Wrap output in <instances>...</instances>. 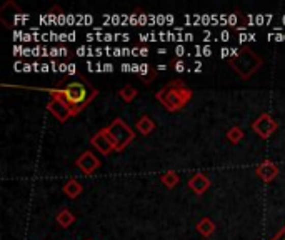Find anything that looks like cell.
I'll return each mask as SVG.
<instances>
[{
  "label": "cell",
  "instance_id": "1",
  "mask_svg": "<svg viewBox=\"0 0 285 240\" xmlns=\"http://www.w3.org/2000/svg\"><path fill=\"white\" fill-rule=\"evenodd\" d=\"M37 90H44V92L50 94L52 97H60L62 100H65L72 109L74 117L78 115L99 95V90L82 75L75 77L74 80H59L52 88H37Z\"/></svg>",
  "mask_w": 285,
  "mask_h": 240
},
{
  "label": "cell",
  "instance_id": "2",
  "mask_svg": "<svg viewBox=\"0 0 285 240\" xmlns=\"http://www.w3.org/2000/svg\"><path fill=\"white\" fill-rule=\"evenodd\" d=\"M192 88L187 87V83L180 79L170 80L165 87H162L155 94V100L165 107L168 112H179L192 100Z\"/></svg>",
  "mask_w": 285,
  "mask_h": 240
},
{
  "label": "cell",
  "instance_id": "3",
  "mask_svg": "<svg viewBox=\"0 0 285 240\" xmlns=\"http://www.w3.org/2000/svg\"><path fill=\"white\" fill-rule=\"evenodd\" d=\"M229 65L232 67L244 80H248L255 72L262 67V58H260L250 47H240V52L235 57L229 58Z\"/></svg>",
  "mask_w": 285,
  "mask_h": 240
},
{
  "label": "cell",
  "instance_id": "4",
  "mask_svg": "<svg viewBox=\"0 0 285 240\" xmlns=\"http://www.w3.org/2000/svg\"><path fill=\"white\" fill-rule=\"evenodd\" d=\"M105 130H107V135L110 137V140L113 143L115 152H122V150L135 139L133 130L124 122L122 118H115L108 127H105Z\"/></svg>",
  "mask_w": 285,
  "mask_h": 240
},
{
  "label": "cell",
  "instance_id": "5",
  "mask_svg": "<svg viewBox=\"0 0 285 240\" xmlns=\"http://www.w3.org/2000/svg\"><path fill=\"white\" fill-rule=\"evenodd\" d=\"M277 127L278 125L275 122V118L272 117L270 113H262V115H259L252 124V130L255 132L260 139H269V137H272L275 134Z\"/></svg>",
  "mask_w": 285,
  "mask_h": 240
},
{
  "label": "cell",
  "instance_id": "6",
  "mask_svg": "<svg viewBox=\"0 0 285 240\" xmlns=\"http://www.w3.org/2000/svg\"><path fill=\"white\" fill-rule=\"evenodd\" d=\"M47 110L50 112L52 115L59 120V122H65V120H69L70 117H74V113H72V109L69 107V104L60 97H52L50 102L47 104Z\"/></svg>",
  "mask_w": 285,
  "mask_h": 240
},
{
  "label": "cell",
  "instance_id": "7",
  "mask_svg": "<svg viewBox=\"0 0 285 240\" xmlns=\"http://www.w3.org/2000/svg\"><path fill=\"white\" fill-rule=\"evenodd\" d=\"M90 143H92V145L99 150L102 155H105V157H107V155H110L112 152H115V147H113V143L110 140V137L107 135L105 129H102V130L97 132L92 139H90Z\"/></svg>",
  "mask_w": 285,
  "mask_h": 240
},
{
  "label": "cell",
  "instance_id": "8",
  "mask_svg": "<svg viewBox=\"0 0 285 240\" xmlns=\"http://www.w3.org/2000/svg\"><path fill=\"white\" fill-rule=\"evenodd\" d=\"M75 167L80 169L86 175H90V173H94L100 167V160L95 157L94 152L87 150V152H83L80 157L75 160Z\"/></svg>",
  "mask_w": 285,
  "mask_h": 240
},
{
  "label": "cell",
  "instance_id": "9",
  "mask_svg": "<svg viewBox=\"0 0 285 240\" xmlns=\"http://www.w3.org/2000/svg\"><path fill=\"white\" fill-rule=\"evenodd\" d=\"M255 173L259 175V178L264 180V182H272V180L278 175V167L274 164V162L265 160L255 169Z\"/></svg>",
  "mask_w": 285,
  "mask_h": 240
},
{
  "label": "cell",
  "instance_id": "10",
  "mask_svg": "<svg viewBox=\"0 0 285 240\" xmlns=\"http://www.w3.org/2000/svg\"><path fill=\"white\" fill-rule=\"evenodd\" d=\"M189 187L192 189L193 194L204 195L210 187V180L209 177H205L204 173H195V175H192V178L189 180Z\"/></svg>",
  "mask_w": 285,
  "mask_h": 240
},
{
  "label": "cell",
  "instance_id": "11",
  "mask_svg": "<svg viewBox=\"0 0 285 240\" xmlns=\"http://www.w3.org/2000/svg\"><path fill=\"white\" fill-rule=\"evenodd\" d=\"M62 190H64V194L69 197V199H77V197L83 192V187H82V184L78 182V180L70 178V180H67V182H65Z\"/></svg>",
  "mask_w": 285,
  "mask_h": 240
},
{
  "label": "cell",
  "instance_id": "12",
  "mask_svg": "<svg viewBox=\"0 0 285 240\" xmlns=\"http://www.w3.org/2000/svg\"><path fill=\"white\" fill-rule=\"evenodd\" d=\"M137 130H138V134H142V135H150L155 130L154 120L150 118L149 115L140 117V118H138V122H137Z\"/></svg>",
  "mask_w": 285,
  "mask_h": 240
},
{
  "label": "cell",
  "instance_id": "13",
  "mask_svg": "<svg viewBox=\"0 0 285 240\" xmlns=\"http://www.w3.org/2000/svg\"><path fill=\"white\" fill-rule=\"evenodd\" d=\"M197 232L200 233V235H204V237H210L212 233L215 232V224L209 217H204L197 224Z\"/></svg>",
  "mask_w": 285,
  "mask_h": 240
},
{
  "label": "cell",
  "instance_id": "14",
  "mask_svg": "<svg viewBox=\"0 0 285 240\" xmlns=\"http://www.w3.org/2000/svg\"><path fill=\"white\" fill-rule=\"evenodd\" d=\"M55 220H57V224L62 227V229H67V227H70L75 222V215L72 214L70 210L64 208V210H60V212H59Z\"/></svg>",
  "mask_w": 285,
  "mask_h": 240
},
{
  "label": "cell",
  "instance_id": "15",
  "mask_svg": "<svg viewBox=\"0 0 285 240\" xmlns=\"http://www.w3.org/2000/svg\"><path fill=\"white\" fill-rule=\"evenodd\" d=\"M179 173H175V172H165L163 175L160 177V182L165 185L167 189H174L175 185L179 184Z\"/></svg>",
  "mask_w": 285,
  "mask_h": 240
},
{
  "label": "cell",
  "instance_id": "16",
  "mask_svg": "<svg viewBox=\"0 0 285 240\" xmlns=\"http://www.w3.org/2000/svg\"><path fill=\"white\" fill-rule=\"evenodd\" d=\"M119 97L122 99L124 102H132L133 99L137 97V88L132 85H125L124 88L119 90Z\"/></svg>",
  "mask_w": 285,
  "mask_h": 240
},
{
  "label": "cell",
  "instance_id": "17",
  "mask_svg": "<svg viewBox=\"0 0 285 240\" xmlns=\"http://www.w3.org/2000/svg\"><path fill=\"white\" fill-rule=\"evenodd\" d=\"M244 130H242L240 127H232V129H229L227 132V139L232 142V143H239L242 139H244Z\"/></svg>",
  "mask_w": 285,
  "mask_h": 240
},
{
  "label": "cell",
  "instance_id": "18",
  "mask_svg": "<svg viewBox=\"0 0 285 240\" xmlns=\"http://www.w3.org/2000/svg\"><path fill=\"white\" fill-rule=\"evenodd\" d=\"M172 67H174L175 72H177V74H182V72L187 70V64L182 58H179V60H175V62H172Z\"/></svg>",
  "mask_w": 285,
  "mask_h": 240
},
{
  "label": "cell",
  "instance_id": "19",
  "mask_svg": "<svg viewBox=\"0 0 285 240\" xmlns=\"http://www.w3.org/2000/svg\"><path fill=\"white\" fill-rule=\"evenodd\" d=\"M237 23H239V15L237 14H230L229 19H227V25L237 28Z\"/></svg>",
  "mask_w": 285,
  "mask_h": 240
},
{
  "label": "cell",
  "instance_id": "20",
  "mask_svg": "<svg viewBox=\"0 0 285 240\" xmlns=\"http://www.w3.org/2000/svg\"><path fill=\"white\" fill-rule=\"evenodd\" d=\"M138 14H140V10H135L133 14H130V20H129L130 25H133V27L138 25Z\"/></svg>",
  "mask_w": 285,
  "mask_h": 240
},
{
  "label": "cell",
  "instance_id": "21",
  "mask_svg": "<svg viewBox=\"0 0 285 240\" xmlns=\"http://www.w3.org/2000/svg\"><path fill=\"white\" fill-rule=\"evenodd\" d=\"M147 22H149V14H144V12H140V14H138V25L145 27V25H147Z\"/></svg>",
  "mask_w": 285,
  "mask_h": 240
},
{
  "label": "cell",
  "instance_id": "22",
  "mask_svg": "<svg viewBox=\"0 0 285 240\" xmlns=\"http://www.w3.org/2000/svg\"><path fill=\"white\" fill-rule=\"evenodd\" d=\"M185 53H187V49H185V47L182 45V44H179L177 47H175V55H177L179 58H182V57H184Z\"/></svg>",
  "mask_w": 285,
  "mask_h": 240
},
{
  "label": "cell",
  "instance_id": "23",
  "mask_svg": "<svg viewBox=\"0 0 285 240\" xmlns=\"http://www.w3.org/2000/svg\"><path fill=\"white\" fill-rule=\"evenodd\" d=\"M67 75L69 77H78L77 75V65L75 64H69V69H67Z\"/></svg>",
  "mask_w": 285,
  "mask_h": 240
},
{
  "label": "cell",
  "instance_id": "24",
  "mask_svg": "<svg viewBox=\"0 0 285 240\" xmlns=\"http://www.w3.org/2000/svg\"><path fill=\"white\" fill-rule=\"evenodd\" d=\"M77 55L78 57H89V47H86V45H82V47H78L77 49Z\"/></svg>",
  "mask_w": 285,
  "mask_h": 240
},
{
  "label": "cell",
  "instance_id": "25",
  "mask_svg": "<svg viewBox=\"0 0 285 240\" xmlns=\"http://www.w3.org/2000/svg\"><path fill=\"white\" fill-rule=\"evenodd\" d=\"M157 23H159V25H167V15L157 14Z\"/></svg>",
  "mask_w": 285,
  "mask_h": 240
},
{
  "label": "cell",
  "instance_id": "26",
  "mask_svg": "<svg viewBox=\"0 0 285 240\" xmlns=\"http://www.w3.org/2000/svg\"><path fill=\"white\" fill-rule=\"evenodd\" d=\"M220 57L222 58H230V57H232V52H230V49H229V47H223V49L220 50Z\"/></svg>",
  "mask_w": 285,
  "mask_h": 240
},
{
  "label": "cell",
  "instance_id": "27",
  "mask_svg": "<svg viewBox=\"0 0 285 240\" xmlns=\"http://www.w3.org/2000/svg\"><path fill=\"white\" fill-rule=\"evenodd\" d=\"M200 23H202V25H209V23H212V17L210 15H202V19H200Z\"/></svg>",
  "mask_w": 285,
  "mask_h": 240
},
{
  "label": "cell",
  "instance_id": "28",
  "mask_svg": "<svg viewBox=\"0 0 285 240\" xmlns=\"http://www.w3.org/2000/svg\"><path fill=\"white\" fill-rule=\"evenodd\" d=\"M202 55H204V57H210V55H212V47H210V45L202 47Z\"/></svg>",
  "mask_w": 285,
  "mask_h": 240
},
{
  "label": "cell",
  "instance_id": "29",
  "mask_svg": "<svg viewBox=\"0 0 285 240\" xmlns=\"http://www.w3.org/2000/svg\"><path fill=\"white\" fill-rule=\"evenodd\" d=\"M59 55H60V47H52V49H50V57L55 58Z\"/></svg>",
  "mask_w": 285,
  "mask_h": 240
},
{
  "label": "cell",
  "instance_id": "30",
  "mask_svg": "<svg viewBox=\"0 0 285 240\" xmlns=\"http://www.w3.org/2000/svg\"><path fill=\"white\" fill-rule=\"evenodd\" d=\"M255 23H257V25H264V23H265V15H262V14L255 15Z\"/></svg>",
  "mask_w": 285,
  "mask_h": 240
},
{
  "label": "cell",
  "instance_id": "31",
  "mask_svg": "<svg viewBox=\"0 0 285 240\" xmlns=\"http://www.w3.org/2000/svg\"><path fill=\"white\" fill-rule=\"evenodd\" d=\"M220 40L222 42H229L230 40V34L227 32V30H222V32H220Z\"/></svg>",
  "mask_w": 285,
  "mask_h": 240
},
{
  "label": "cell",
  "instance_id": "32",
  "mask_svg": "<svg viewBox=\"0 0 285 240\" xmlns=\"http://www.w3.org/2000/svg\"><path fill=\"white\" fill-rule=\"evenodd\" d=\"M90 23H94V17L86 14V17H83V25H90Z\"/></svg>",
  "mask_w": 285,
  "mask_h": 240
},
{
  "label": "cell",
  "instance_id": "33",
  "mask_svg": "<svg viewBox=\"0 0 285 240\" xmlns=\"http://www.w3.org/2000/svg\"><path fill=\"white\" fill-rule=\"evenodd\" d=\"M272 240H285V227H283V229H282L280 232H278L277 235H275L274 238H272Z\"/></svg>",
  "mask_w": 285,
  "mask_h": 240
},
{
  "label": "cell",
  "instance_id": "34",
  "mask_svg": "<svg viewBox=\"0 0 285 240\" xmlns=\"http://www.w3.org/2000/svg\"><path fill=\"white\" fill-rule=\"evenodd\" d=\"M48 72H52V67H50V64H42V74H48Z\"/></svg>",
  "mask_w": 285,
  "mask_h": 240
},
{
  "label": "cell",
  "instance_id": "35",
  "mask_svg": "<svg viewBox=\"0 0 285 240\" xmlns=\"http://www.w3.org/2000/svg\"><path fill=\"white\" fill-rule=\"evenodd\" d=\"M67 69H69V64H59V72L60 74H67Z\"/></svg>",
  "mask_w": 285,
  "mask_h": 240
},
{
  "label": "cell",
  "instance_id": "36",
  "mask_svg": "<svg viewBox=\"0 0 285 240\" xmlns=\"http://www.w3.org/2000/svg\"><path fill=\"white\" fill-rule=\"evenodd\" d=\"M132 74H140V64H132Z\"/></svg>",
  "mask_w": 285,
  "mask_h": 240
},
{
  "label": "cell",
  "instance_id": "37",
  "mask_svg": "<svg viewBox=\"0 0 285 240\" xmlns=\"http://www.w3.org/2000/svg\"><path fill=\"white\" fill-rule=\"evenodd\" d=\"M104 72H108V74H112L113 72V65L108 62V64H104Z\"/></svg>",
  "mask_w": 285,
  "mask_h": 240
},
{
  "label": "cell",
  "instance_id": "38",
  "mask_svg": "<svg viewBox=\"0 0 285 240\" xmlns=\"http://www.w3.org/2000/svg\"><path fill=\"white\" fill-rule=\"evenodd\" d=\"M138 39H140V42H150V34H138Z\"/></svg>",
  "mask_w": 285,
  "mask_h": 240
},
{
  "label": "cell",
  "instance_id": "39",
  "mask_svg": "<svg viewBox=\"0 0 285 240\" xmlns=\"http://www.w3.org/2000/svg\"><path fill=\"white\" fill-rule=\"evenodd\" d=\"M192 40H193V34L185 32V34H184V42H192Z\"/></svg>",
  "mask_w": 285,
  "mask_h": 240
},
{
  "label": "cell",
  "instance_id": "40",
  "mask_svg": "<svg viewBox=\"0 0 285 240\" xmlns=\"http://www.w3.org/2000/svg\"><path fill=\"white\" fill-rule=\"evenodd\" d=\"M34 70V67H32V64H23V72H25V74H28V72H32Z\"/></svg>",
  "mask_w": 285,
  "mask_h": 240
},
{
  "label": "cell",
  "instance_id": "41",
  "mask_svg": "<svg viewBox=\"0 0 285 240\" xmlns=\"http://www.w3.org/2000/svg\"><path fill=\"white\" fill-rule=\"evenodd\" d=\"M122 72H132V64H122Z\"/></svg>",
  "mask_w": 285,
  "mask_h": 240
},
{
  "label": "cell",
  "instance_id": "42",
  "mask_svg": "<svg viewBox=\"0 0 285 240\" xmlns=\"http://www.w3.org/2000/svg\"><path fill=\"white\" fill-rule=\"evenodd\" d=\"M140 55V47H133L132 49V57H138Z\"/></svg>",
  "mask_w": 285,
  "mask_h": 240
},
{
  "label": "cell",
  "instance_id": "43",
  "mask_svg": "<svg viewBox=\"0 0 285 240\" xmlns=\"http://www.w3.org/2000/svg\"><path fill=\"white\" fill-rule=\"evenodd\" d=\"M50 67H52V72H53V74H57V72H59V64L55 62V60H52Z\"/></svg>",
  "mask_w": 285,
  "mask_h": 240
},
{
  "label": "cell",
  "instance_id": "44",
  "mask_svg": "<svg viewBox=\"0 0 285 240\" xmlns=\"http://www.w3.org/2000/svg\"><path fill=\"white\" fill-rule=\"evenodd\" d=\"M69 49H65V47H60V55L62 57H69Z\"/></svg>",
  "mask_w": 285,
  "mask_h": 240
},
{
  "label": "cell",
  "instance_id": "45",
  "mask_svg": "<svg viewBox=\"0 0 285 240\" xmlns=\"http://www.w3.org/2000/svg\"><path fill=\"white\" fill-rule=\"evenodd\" d=\"M112 55H113V57H124V55H122V49H113Z\"/></svg>",
  "mask_w": 285,
  "mask_h": 240
},
{
  "label": "cell",
  "instance_id": "46",
  "mask_svg": "<svg viewBox=\"0 0 285 240\" xmlns=\"http://www.w3.org/2000/svg\"><path fill=\"white\" fill-rule=\"evenodd\" d=\"M149 55V49L147 47H140V57H147Z\"/></svg>",
  "mask_w": 285,
  "mask_h": 240
},
{
  "label": "cell",
  "instance_id": "47",
  "mask_svg": "<svg viewBox=\"0 0 285 240\" xmlns=\"http://www.w3.org/2000/svg\"><path fill=\"white\" fill-rule=\"evenodd\" d=\"M247 40H248V34L244 32V34L239 35V42H247Z\"/></svg>",
  "mask_w": 285,
  "mask_h": 240
},
{
  "label": "cell",
  "instance_id": "48",
  "mask_svg": "<svg viewBox=\"0 0 285 240\" xmlns=\"http://www.w3.org/2000/svg\"><path fill=\"white\" fill-rule=\"evenodd\" d=\"M174 22H175V17L168 14V15H167V25H172Z\"/></svg>",
  "mask_w": 285,
  "mask_h": 240
},
{
  "label": "cell",
  "instance_id": "49",
  "mask_svg": "<svg viewBox=\"0 0 285 240\" xmlns=\"http://www.w3.org/2000/svg\"><path fill=\"white\" fill-rule=\"evenodd\" d=\"M212 37V32H209V30H204V40L209 42V39Z\"/></svg>",
  "mask_w": 285,
  "mask_h": 240
},
{
  "label": "cell",
  "instance_id": "50",
  "mask_svg": "<svg viewBox=\"0 0 285 240\" xmlns=\"http://www.w3.org/2000/svg\"><path fill=\"white\" fill-rule=\"evenodd\" d=\"M274 20V14H269V15H265V23L269 25V23Z\"/></svg>",
  "mask_w": 285,
  "mask_h": 240
},
{
  "label": "cell",
  "instance_id": "51",
  "mask_svg": "<svg viewBox=\"0 0 285 240\" xmlns=\"http://www.w3.org/2000/svg\"><path fill=\"white\" fill-rule=\"evenodd\" d=\"M87 69H89V72H95V65L90 62V60H87Z\"/></svg>",
  "mask_w": 285,
  "mask_h": 240
},
{
  "label": "cell",
  "instance_id": "52",
  "mask_svg": "<svg viewBox=\"0 0 285 240\" xmlns=\"http://www.w3.org/2000/svg\"><path fill=\"white\" fill-rule=\"evenodd\" d=\"M193 72H195V74H198V72H202V64L195 62V69H193Z\"/></svg>",
  "mask_w": 285,
  "mask_h": 240
},
{
  "label": "cell",
  "instance_id": "53",
  "mask_svg": "<svg viewBox=\"0 0 285 240\" xmlns=\"http://www.w3.org/2000/svg\"><path fill=\"white\" fill-rule=\"evenodd\" d=\"M75 39H77V34L75 32H70L69 34V42H75Z\"/></svg>",
  "mask_w": 285,
  "mask_h": 240
},
{
  "label": "cell",
  "instance_id": "54",
  "mask_svg": "<svg viewBox=\"0 0 285 240\" xmlns=\"http://www.w3.org/2000/svg\"><path fill=\"white\" fill-rule=\"evenodd\" d=\"M102 52H104V49H100V47H99V49H95V57H100V55H104V53H102Z\"/></svg>",
  "mask_w": 285,
  "mask_h": 240
},
{
  "label": "cell",
  "instance_id": "55",
  "mask_svg": "<svg viewBox=\"0 0 285 240\" xmlns=\"http://www.w3.org/2000/svg\"><path fill=\"white\" fill-rule=\"evenodd\" d=\"M122 39H124V42H129L130 40V35L129 34H122Z\"/></svg>",
  "mask_w": 285,
  "mask_h": 240
},
{
  "label": "cell",
  "instance_id": "56",
  "mask_svg": "<svg viewBox=\"0 0 285 240\" xmlns=\"http://www.w3.org/2000/svg\"><path fill=\"white\" fill-rule=\"evenodd\" d=\"M157 53H159V55H165V53H167V49H159V50H157Z\"/></svg>",
  "mask_w": 285,
  "mask_h": 240
},
{
  "label": "cell",
  "instance_id": "57",
  "mask_svg": "<svg viewBox=\"0 0 285 240\" xmlns=\"http://www.w3.org/2000/svg\"><path fill=\"white\" fill-rule=\"evenodd\" d=\"M157 70H167V65H157Z\"/></svg>",
  "mask_w": 285,
  "mask_h": 240
},
{
  "label": "cell",
  "instance_id": "58",
  "mask_svg": "<svg viewBox=\"0 0 285 240\" xmlns=\"http://www.w3.org/2000/svg\"><path fill=\"white\" fill-rule=\"evenodd\" d=\"M255 34H248V40H253V42H255Z\"/></svg>",
  "mask_w": 285,
  "mask_h": 240
},
{
  "label": "cell",
  "instance_id": "59",
  "mask_svg": "<svg viewBox=\"0 0 285 240\" xmlns=\"http://www.w3.org/2000/svg\"><path fill=\"white\" fill-rule=\"evenodd\" d=\"M282 23H283V25H285V15L282 17Z\"/></svg>",
  "mask_w": 285,
  "mask_h": 240
},
{
  "label": "cell",
  "instance_id": "60",
  "mask_svg": "<svg viewBox=\"0 0 285 240\" xmlns=\"http://www.w3.org/2000/svg\"><path fill=\"white\" fill-rule=\"evenodd\" d=\"M87 240H89V238H87Z\"/></svg>",
  "mask_w": 285,
  "mask_h": 240
}]
</instances>
